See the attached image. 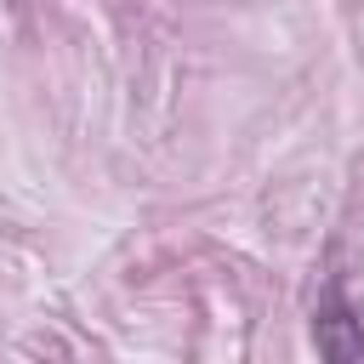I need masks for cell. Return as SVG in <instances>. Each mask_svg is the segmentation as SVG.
I'll return each mask as SVG.
<instances>
[{"label":"cell","mask_w":364,"mask_h":364,"mask_svg":"<svg viewBox=\"0 0 364 364\" xmlns=\"http://www.w3.org/2000/svg\"><path fill=\"white\" fill-rule=\"evenodd\" d=\"M313 341H318V358L324 364H364V318L341 301V296H324L318 313H313Z\"/></svg>","instance_id":"cell-1"}]
</instances>
